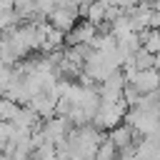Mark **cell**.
I'll list each match as a JSON object with an SVG mask.
<instances>
[{"mask_svg": "<svg viewBox=\"0 0 160 160\" xmlns=\"http://www.w3.org/2000/svg\"><path fill=\"white\" fill-rule=\"evenodd\" d=\"M125 110H128L125 100H120V102H100V108H98V112L92 115V120H90V122H92L98 130L108 132V130H112L115 125H120V122H122Z\"/></svg>", "mask_w": 160, "mask_h": 160, "instance_id": "cell-1", "label": "cell"}, {"mask_svg": "<svg viewBox=\"0 0 160 160\" xmlns=\"http://www.w3.org/2000/svg\"><path fill=\"white\" fill-rule=\"evenodd\" d=\"M125 80H128L140 95H148V92L160 90V70H155V68H148V70L125 68Z\"/></svg>", "mask_w": 160, "mask_h": 160, "instance_id": "cell-2", "label": "cell"}, {"mask_svg": "<svg viewBox=\"0 0 160 160\" xmlns=\"http://www.w3.org/2000/svg\"><path fill=\"white\" fill-rule=\"evenodd\" d=\"M48 25L50 28H55V30H60L62 35L65 32H70L75 25H78V20H80V12H78V8L75 5H58L48 18Z\"/></svg>", "mask_w": 160, "mask_h": 160, "instance_id": "cell-3", "label": "cell"}, {"mask_svg": "<svg viewBox=\"0 0 160 160\" xmlns=\"http://www.w3.org/2000/svg\"><path fill=\"white\" fill-rule=\"evenodd\" d=\"M105 135H108V140L118 148V152H120V150H125V148H130L132 142H140V138H142V135H138V132H135L130 125H125V122L115 125V128H112V130H108Z\"/></svg>", "mask_w": 160, "mask_h": 160, "instance_id": "cell-4", "label": "cell"}, {"mask_svg": "<svg viewBox=\"0 0 160 160\" xmlns=\"http://www.w3.org/2000/svg\"><path fill=\"white\" fill-rule=\"evenodd\" d=\"M95 35H98V28L90 25L88 20H80L70 32H65V45L68 48H72V45H90Z\"/></svg>", "mask_w": 160, "mask_h": 160, "instance_id": "cell-5", "label": "cell"}, {"mask_svg": "<svg viewBox=\"0 0 160 160\" xmlns=\"http://www.w3.org/2000/svg\"><path fill=\"white\" fill-rule=\"evenodd\" d=\"M155 65V55H150L145 48H140L138 52H132L128 60H125V68H132V70H148Z\"/></svg>", "mask_w": 160, "mask_h": 160, "instance_id": "cell-6", "label": "cell"}, {"mask_svg": "<svg viewBox=\"0 0 160 160\" xmlns=\"http://www.w3.org/2000/svg\"><path fill=\"white\" fill-rule=\"evenodd\" d=\"M138 35H140L142 48H145L150 55H158V52H160V30H150V28H145V30H140Z\"/></svg>", "mask_w": 160, "mask_h": 160, "instance_id": "cell-7", "label": "cell"}, {"mask_svg": "<svg viewBox=\"0 0 160 160\" xmlns=\"http://www.w3.org/2000/svg\"><path fill=\"white\" fill-rule=\"evenodd\" d=\"M92 160H118V148L108 140V135H105V140L98 145V150H95Z\"/></svg>", "mask_w": 160, "mask_h": 160, "instance_id": "cell-8", "label": "cell"}, {"mask_svg": "<svg viewBox=\"0 0 160 160\" xmlns=\"http://www.w3.org/2000/svg\"><path fill=\"white\" fill-rule=\"evenodd\" d=\"M18 110H20V105H18V102H12V100L2 98V100H0V122H12V120H15V115H18Z\"/></svg>", "mask_w": 160, "mask_h": 160, "instance_id": "cell-9", "label": "cell"}, {"mask_svg": "<svg viewBox=\"0 0 160 160\" xmlns=\"http://www.w3.org/2000/svg\"><path fill=\"white\" fill-rule=\"evenodd\" d=\"M148 28H150V30H160V10H152V8H150V15H148Z\"/></svg>", "mask_w": 160, "mask_h": 160, "instance_id": "cell-10", "label": "cell"}, {"mask_svg": "<svg viewBox=\"0 0 160 160\" xmlns=\"http://www.w3.org/2000/svg\"><path fill=\"white\" fill-rule=\"evenodd\" d=\"M135 2H138V5H140V2H142V5H150L152 0H135Z\"/></svg>", "mask_w": 160, "mask_h": 160, "instance_id": "cell-11", "label": "cell"}]
</instances>
